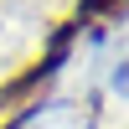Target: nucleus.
Segmentation results:
<instances>
[{
  "instance_id": "obj_1",
  "label": "nucleus",
  "mask_w": 129,
  "mask_h": 129,
  "mask_svg": "<svg viewBox=\"0 0 129 129\" xmlns=\"http://www.w3.org/2000/svg\"><path fill=\"white\" fill-rule=\"evenodd\" d=\"M67 31H72V26H67ZM67 31H62V36L52 41V52H47V57H41V62H31V67L21 72V78H10L5 88H0V114H5L10 103H21V98H31V93H36L41 83H47L52 72H57V62H62V52H67Z\"/></svg>"
},
{
  "instance_id": "obj_2",
  "label": "nucleus",
  "mask_w": 129,
  "mask_h": 129,
  "mask_svg": "<svg viewBox=\"0 0 129 129\" xmlns=\"http://www.w3.org/2000/svg\"><path fill=\"white\" fill-rule=\"evenodd\" d=\"M124 10H129V0H78L83 21H119Z\"/></svg>"
}]
</instances>
